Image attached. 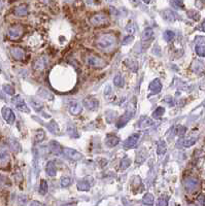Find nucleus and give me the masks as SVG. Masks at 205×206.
<instances>
[{
  "instance_id": "obj_49",
  "label": "nucleus",
  "mask_w": 205,
  "mask_h": 206,
  "mask_svg": "<svg viewBox=\"0 0 205 206\" xmlns=\"http://www.w3.org/2000/svg\"><path fill=\"white\" fill-rule=\"evenodd\" d=\"M31 205H41V203H39V202H31Z\"/></svg>"
},
{
  "instance_id": "obj_41",
  "label": "nucleus",
  "mask_w": 205,
  "mask_h": 206,
  "mask_svg": "<svg viewBox=\"0 0 205 206\" xmlns=\"http://www.w3.org/2000/svg\"><path fill=\"white\" fill-rule=\"evenodd\" d=\"M44 138V132L42 130H38L37 133L35 134V140L36 141H41Z\"/></svg>"
},
{
  "instance_id": "obj_44",
  "label": "nucleus",
  "mask_w": 205,
  "mask_h": 206,
  "mask_svg": "<svg viewBox=\"0 0 205 206\" xmlns=\"http://www.w3.org/2000/svg\"><path fill=\"white\" fill-rule=\"evenodd\" d=\"M186 127H182V126H179V127L176 128V134L179 135V136H182L183 134L186 133Z\"/></svg>"
},
{
  "instance_id": "obj_7",
  "label": "nucleus",
  "mask_w": 205,
  "mask_h": 206,
  "mask_svg": "<svg viewBox=\"0 0 205 206\" xmlns=\"http://www.w3.org/2000/svg\"><path fill=\"white\" fill-rule=\"evenodd\" d=\"M130 108H131L130 106L128 107L127 112L125 113L123 116H121V118L119 119V121H118V123H117V127H118V128L124 127V126L126 125L128 122H129V120L131 119V116H132V115L134 113V108H133V109H130Z\"/></svg>"
},
{
  "instance_id": "obj_33",
  "label": "nucleus",
  "mask_w": 205,
  "mask_h": 206,
  "mask_svg": "<svg viewBox=\"0 0 205 206\" xmlns=\"http://www.w3.org/2000/svg\"><path fill=\"white\" fill-rule=\"evenodd\" d=\"M70 183H71V179H70V177L64 176L60 179V186L62 187H68V186H70Z\"/></svg>"
},
{
  "instance_id": "obj_51",
  "label": "nucleus",
  "mask_w": 205,
  "mask_h": 206,
  "mask_svg": "<svg viewBox=\"0 0 205 206\" xmlns=\"http://www.w3.org/2000/svg\"><path fill=\"white\" fill-rule=\"evenodd\" d=\"M39 1L42 2V3H48V2L50 1V0H39Z\"/></svg>"
},
{
  "instance_id": "obj_35",
  "label": "nucleus",
  "mask_w": 205,
  "mask_h": 206,
  "mask_svg": "<svg viewBox=\"0 0 205 206\" xmlns=\"http://www.w3.org/2000/svg\"><path fill=\"white\" fill-rule=\"evenodd\" d=\"M164 38H165V40H166L167 42H170L174 38V32L170 31V30H167V31H165Z\"/></svg>"
},
{
  "instance_id": "obj_2",
  "label": "nucleus",
  "mask_w": 205,
  "mask_h": 206,
  "mask_svg": "<svg viewBox=\"0 0 205 206\" xmlns=\"http://www.w3.org/2000/svg\"><path fill=\"white\" fill-rule=\"evenodd\" d=\"M86 61H87L88 65L91 67H95V68H102L105 66V62L101 58L97 57L96 55H88L86 57Z\"/></svg>"
},
{
  "instance_id": "obj_36",
  "label": "nucleus",
  "mask_w": 205,
  "mask_h": 206,
  "mask_svg": "<svg viewBox=\"0 0 205 206\" xmlns=\"http://www.w3.org/2000/svg\"><path fill=\"white\" fill-rule=\"evenodd\" d=\"M196 53L201 57H205V47L204 45H197L196 47Z\"/></svg>"
},
{
  "instance_id": "obj_18",
  "label": "nucleus",
  "mask_w": 205,
  "mask_h": 206,
  "mask_svg": "<svg viewBox=\"0 0 205 206\" xmlns=\"http://www.w3.org/2000/svg\"><path fill=\"white\" fill-rule=\"evenodd\" d=\"M153 125H154L153 121L151 119L146 118V116H142V118L140 119L139 122H138V127L141 128V129L149 128V127H151V126H153Z\"/></svg>"
},
{
  "instance_id": "obj_24",
  "label": "nucleus",
  "mask_w": 205,
  "mask_h": 206,
  "mask_svg": "<svg viewBox=\"0 0 205 206\" xmlns=\"http://www.w3.org/2000/svg\"><path fill=\"white\" fill-rule=\"evenodd\" d=\"M162 15H163V18L165 20H167V21H175V19H176V15L173 13L172 11H169V10H167V11H164L163 13H162Z\"/></svg>"
},
{
  "instance_id": "obj_8",
  "label": "nucleus",
  "mask_w": 205,
  "mask_h": 206,
  "mask_svg": "<svg viewBox=\"0 0 205 206\" xmlns=\"http://www.w3.org/2000/svg\"><path fill=\"white\" fill-rule=\"evenodd\" d=\"M139 137H140V134H138V133L130 135V136L125 140L124 146L126 147V149H132V147L136 146V144L138 143Z\"/></svg>"
},
{
  "instance_id": "obj_23",
  "label": "nucleus",
  "mask_w": 205,
  "mask_h": 206,
  "mask_svg": "<svg viewBox=\"0 0 205 206\" xmlns=\"http://www.w3.org/2000/svg\"><path fill=\"white\" fill-rule=\"evenodd\" d=\"M90 183H88L86 179L79 180L77 183V189L78 191H82V192H87V191L90 190Z\"/></svg>"
},
{
  "instance_id": "obj_25",
  "label": "nucleus",
  "mask_w": 205,
  "mask_h": 206,
  "mask_svg": "<svg viewBox=\"0 0 205 206\" xmlns=\"http://www.w3.org/2000/svg\"><path fill=\"white\" fill-rule=\"evenodd\" d=\"M167 149V145L165 143L164 140H159L158 142V147H157V153L158 155H164L166 153Z\"/></svg>"
},
{
  "instance_id": "obj_22",
  "label": "nucleus",
  "mask_w": 205,
  "mask_h": 206,
  "mask_svg": "<svg viewBox=\"0 0 205 206\" xmlns=\"http://www.w3.org/2000/svg\"><path fill=\"white\" fill-rule=\"evenodd\" d=\"M48 131H50L51 133H53L55 135L59 134V131H60L59 126L57 125V123L55 121H51L50 123H48Z\"/></svg>"
},
{
  "instance_id": "obj_10",
  "label": "nucleus",
  "mask_w": 205,
  "mask_h": 206,
  "mask_svg": "<svg viewBox=\"0 0 205 206\" xmlns=\"http://www.w3.org/2000/svg\"><path fill=\"white\" fill-rule=\"evenodd\" d=\"M1 112H2V116H3V119L8 123V124L10 125L14 124L15 119L16 118H15L13 110H11L10 108H8V107H3L2 110H1Z\"/></svg>"
},
{
  "instance_id": "obj_34",
  "label": "nucleus",
  "mask_w": 205,
  "mask_h": 206,
  "mask_svg": "<svg viewBox=\"0 0 205 206\" xmlns=\"http://www.w3.org/2000/svg\"><path fill=\"white\" fill-rule=\"evenodd\" d=\"M67 132H68V134L70 135L71 137H78V134H77V130L75 129L74 126L70 125L68 129H67Z\"/></svg>"
},
{
  "instance_id": "obj_12",
  "label": "nucleus",
  "mask_w": 205,
  "mask_h": 206,
  "mask_svg": "<svg viewBox=\"0 0 205 206\" xmlns=\"http://www.w3.org/2000/svg\"><path fill=\"white\" fill-rule=\"evenodd\" d=\"M185 187L186 191H189V192H195L198 189L199 183L196 179H194V178H189V179L186 180Z\"/></svg>"
},
{
  "instance_id": "obj_6",
  "label": "nucleus",
  "mask_w": 205,
  "mask_h": 206,
  "mask_svg": "<svg viewBox=\"0 0 205 206\" xmlns=\"http://www.w3.org/2000/svg\"><path fill=\"white\" fill-rule=\"evenodd\" d=\"M62 152H63L64 155L67 157V158L70 159V160H73V161H77V160H81L82 158L81 153H78L77 150H75V149H69V147H65V149H63Z\"/></svg>"
},
{
  "instance_id": "obj_42",
  "label": "nucleus",
  "mask_w": 205,
  "mask_h": 206,
  "mask_svg": "<svg viewBox=\"0 0 205 206\" xmlns=\"http://www.w3.org/2000/svg\"><path fill=\"white\" fill-rule=\"evenodd\" d=\"M3 90H4L5 93H7V94H10V95H13V94L15 93L14 88L11 87V86H10V85H4V86H3Z\"/></svg>"
},
{
  "instance_id": "obj_11",
  "label": "nucleus",
  "mask_w": 205,
  "mask_h": 206,
  "mask_svg": "<svg viewBox=\"0 0 205 206\" xmlns=\"http://www.w3.org/2000/svg\"><path fill=\"white\" fill-rule=\"evenodd\" d=\"M149 90L152 94H158L162 90V84L159 78L154 79L149 86Z\"/></svg>"
},
{
  "instance_id": "obj_16",
  "label": "nucleus",
  "mask_w": 205,
  "mask_h": 206,
  "mask_svg": "<svg viewBox=\"0 0 205 206\" xmlns=\"http://www.w3.org/2000/svg\"><path fill=\"white\" fill-rule=\"evenodd\" d=\"M28 14V7L25 4H21L15 8V15L18 17H25Z\"/></svg>"
},
{
  "instance_id": "obj_27",
  "label": "nucleus",
  "mask_w": 205,
  "mask_h": 206,
  "mask_svg": "<svg viewBox=\"0 0 205 206\" xmlns=\"http://www.w3.org/2000/svg\"><path fill=\"white\" fill-rule=\"evenodd\" d=\"M142 202L144 203L145 205H153L154 204V196L152 195V194H145L144 196H143L142 198Z\"/></svg>"
},
{
  "instance_id": "obj_48",
  "label": "nucleus",
  "mask_w": 205,
  "mask_h": 206,
  "mask_svg": "<svg viewBox=\"0 0 205 206\" xmlns=\"http://www.w3.org/2000/svg\"><path fill=\"white\" fill-rule=\"evenodd\" d=\"M198 201H200L201 204H203L204 201H205V196H203V195L199 196V197H198Z\"/></svg>"
},
{
  "instance_id": "obj_52",
  "label": "nucleus",
  "mask_w": 205,
  "mask_h": 206,
  "mask_svg": "<svg viewBox=\"0 0 205 206\" xmlns=\"http://www.w3.org/2000/svg\"><path fill=\"white\" fill-rule=\"evenodd\" d=\"M143 1H144L145 3H149V2H151V0H143Z\"/></svg>"
},
{
  "instance_id": "obj_20",
  "label": "nucleus",
  "mask_w": 205,
  "mask_h": 206,
  "mask_svg": "<svg viewBox=\"0 0 205 206\" xmlns=\"http://www.w3.org/2000/svg\"><path fill=\"white\" fill-rule=\"evenodd\" d=\"M50 150L52 153H55V155H59L61 153V146L60 144L57 142V141H51L50 142Z\"/></svg>"
},
{
  "instance_id": "obj_14",
  "label": "nucleus",
  "mask_w": 205,
  "mask_h": 206,
  "mask_svg": "<svg viewBox=\"0 0 205 206\" xmlns=\"http://www.w3.org/2000/svg\"><path fill=\"white\" fill-rule=\"evenodd\" d=\"M119 142H120L119 137H117L115 135H112V134L107 135V137H106V139H105V144L108 147H115L117 144H119Z\"/></svg>"
},
{
  "instance_id": "obj_29",
  "label": "nucleus",
  "mask_w": 205,
  "mask_h": 206,
  "mask_svg": "<svg viewBox=\"0 0 205 206\" xmlns=\"http://www.w3.org/2000/svg\"><path fill=\"white\" fill-rule=\"evenodd\" d=\"M126 64L127 66L129 67V68L132 70V71L136 72L137 70H138V64H137L136 61H133V60H127L126 61Z\"/></svg>"
},
{
  "instance_id": "obj_43",
  "label": "nucleus",
  "mask_w": 205,
  "mask_h": 206,
  "mask_svg": "<svg viewBox=\"0 0 205 206\" xmlns=\"http://www.w3.org/2000/svg\"><path fill=\"white\" fill-rule=\"evenodd\" d=\"M31 104H32V106L35 108V110H37V111L42 108V104H41L40 102H38V101H35V100L33 101V100H32V101H31Z\"/></svg>"
},
{
  "instance_id": "obj_28",
  "label": "nucleus",
  "mask_w": 205,
  "mask_h": 206,
  "mask_svg": "<svg viewBox=\"0 0 205 206\" xmlns=\"http://www.w3.org/2000/svg\"><path fill=\"white\" fill-rule=\"evenodd\" d=\"M39 95H40L42 98H44V99H48V100L54 99V96L51 94V92L44 90V89H40V90H39Z\"/></svg>"
},
{
  "instance_id": "obj_45",
  "label": "nucleus",
  "mask_w": 205,
  "mask_h": 206,
  "mask_svg": "<svg viewBox=\"0 0 205 206\" xmlns=\"http://www.w3.org/2000/svg\"><path fill=\"white\" fill-rule=\"evenodd\" d=\"M133 39H134L133 35L127 36V37H125V38H124V40H123V44H129L131 41H133Z\"/></svg>"
},
{
  "instance_id": "obj_40",
  "label": "nucleus",
  "mask_w": 205,
  "mask_h": 206,
  "mask_svg": "<svg viewBox=\"0 0 205 206\" xmlns=\"http://www.w3.org/2000/svg\"><path fill=\"white\" fill-rule=\"evenodd\" d=\"M195 142H196V138H189V139H186L183 141V146L189 147V146L193 145Z\"/></svg>"
},
{
  "instance_id": "obj_39",
  "label": "nucleus",
  "mask_w": 205,
  "mask_h": 206,
  "mask_svg": "<svg viewBox=\"0 0 205 206\" xmlns=\"http://www.w3.org/2000/svg\"><path fill=\"white\" fill-rule=\"evenodd\" d=\"M130 164H131L130 159H128V158H124L123 160H122V162H121L122 169H126V168H128V167H129V166H130Z\"/></svg>"
},
{
  "instance_id": "obj_26",
  "label": "nucleus",
  "mask_w": 205,
  "mask_h": 206,
  "mask_svg": "<svg viewBox=\"0 0 205 206\" xmlns=\"http://www.w3.org/2000/svg\"><path fill=\"white\" fill-rule=\"evenodd\" d=\"M153 29L152 28H146L144 31L142 32L141 34V39L143 41H146V40H149V38L153 36Z\"/></svg>"
},
{
  "instance_id": "obj_15",
  "label": "nucleus",
  "mask_w": 205,
  "mask_h": 206,
  "mask_svg": "<svg viewBox=\"0 0 205 206\" xmlns=\"http://www.w3.org/2000/svg\"><path fill=\"white\" fill-rule=\"evenodd\" d=\"M11 53V56H13L16 60H23L24 58H25V53H24V51L22 48H13L10 51Z\"/></svg>"
},
{
  "instance_id": "obj_4",
  "label": "nucleus",
  "mask_w": 205,
  "mask_h": 206,
  "mask_svg": "<svg viewBox=\"0 0 205 206\" xmlns=\"http://www.w3.org/2000/svg\"><path fill=\"white\" fill-rule=\"evenodd\" d=\"M91 23L94 26H103L108 23V18L104 14H96L91 18Z\"/></svg>"
},
{
  "instance_id": "obj_1",
  "label": "nucleus",
  "mask_w": 205,
  "mask_h": 206,
  "mask_svg": "<svg viewBox=\"0 0 205 206\" xmlns=\"http://www.w3.org/2000/svg\"><path fill=\"white\" fill-rule=\"evenodd\" d=\"M117 44V37L114 34H104L100 36V38L97 41V47L103 50L104 52L111 51L115 48Z\"/></svg>"
},
{
  "instance_id": "obj_9",
  "label": "nucleus",
  "mask_w": 205,
  "mask_h": 206,
  "mask_svg": "<svg viewBox=\"0 0 205 206\" xmlns=\"http://www.w3.org/2000/svg\"><path fill=\"white\" fill-rule=\"evenodd\" d=\"M84 106L89 110H96L99 106V102L93 97H88L84 100Z\"/></svg>"
},
{
  "instance_id": "obj_13",
  "label": "nucleus",
  "mask_w": 205,
  "mask_h": 206,
  "mask_svg": "<svg viewBox=\"0 0 205 206\" xmlns=\"http://www.w3.org/2000/svg\"><path fill=\"white\" fill-rule=\"evenodd\" d=\"M82 105L77 101H72V102L69 104V111L70 113H72V115L77 116L82 112Z\"/></svg>"
},
{
  "instance_id": "obj_53",
  "label": "nucleus",
  "mask_w": 205,
  "mask_h": 206,
  "mask_svg": "<svg viewBox=\"0 0 205 206\" xmlns=\"http://www.w3.org/2000/svg\"><path fill=\"white\" fill-rule=\"evenodd\" d=\"M65 1H66V2H73L74 0H65Z\"/></svg>"
},
{
  "instance_id": "obj_46",
  "label": "nucleus",
  "mask_w": 205,
  "mask_h": 206,
  "mask_svg": "<svg viewBox=\"0 0 205 206\" xmlns=\"http://www.w3.org/2000/svg\"><path fill=\"white\" fill-rule=\"evenodd\" d=\"M167 203H168V202H167V197L162 196V197H161V199L159 200V203H158V204L163 206V205H167Z\"/></svg>"
},
{
  "instance_id": "obj_30",
  "label": "nucleus",
  "mask_w": 205,
  "mask_h": 206,
  "mask_svg": "<svg viewBox=\"0 0 205 206\" xmlns=\"http://www.w3.org/2000/svg\"><path fill=\"white\" fill-rule=\"evenodd\" d=\"M48 183L45 181L44 179L41 180L40 183V187H39V193L41 194V195H45V194L48 193Z\"/></svg>"
},
{
  "instance_id": "obj_31",
  "label": "nucleus",
  "mask_w": 205,
  "mask_h": 206,
  "mask_svg": "<svg viewBox=\"0 0 205 206\" xmlns=\"http://www.w3.org/2000/svg\"><path fill=\"white\" fill-rule=\"evenodd\" d=\"M114 84L117 86V87H123L124 86V79H123V76L121 74H117L115 76L114 78Z\"/></svg>"
},
{
  "instance_id": "obj_5",
  "label": "nucleus",
  "mask_w": 205,
  "mask_h": 206,
  "mask_svg": "<svg viewBox=\"0 0 205 206\" xmlns=\"http://www.w3.org/2000/svg\"><path fill=\"white\" fill-rule=\"evenodd\" d=\"M13 103H14V105L16 106L18 109L21 110V111L27 112V113L30 111V109L28 108V106H27L26 102L24 101V99L20 96V95H17V96H15L13 98Z\"/></svg>"
},
{
  "instance_id": "obj_47",
  "label": "nucleus",
  "mask_w": 205,
  "mask_h": 206,
  "mask_svg": "<svg viewBox=\"0 0 205 206\" xmlns=\"http://www.w3.org/2000/svg\"><path fill=\"white\" fill-rule=\"evenodd\" d=\"M174 4L178 7H183V1L182 0H174Z\"/></svg>"
},
{
  "instance_id": "obj_3",
  "label": "nucleus",
  "mask_w": 205,
  "mask_h": 206,
  "mask_svg": "<svg viewBox=\"0 0 205 206\" xmlns=\"http://www.w3.org/2000/svg\"><path fill=\"white\" fill-rule=\"evenodd\" d=\"M24 33V29L22 26L20 25H16V26H13L10 27V29H8V37L11 40H18V39H20L22 37Z\"/></svg>"
},
{
  "instance_id": "obj_54",
  "label": "nucleus",
  "mask_w": 205,
  "mask_h": 206,
  "mask_svg": "<svg viewBox=\"0 0 205 206\" xmlns=\"http://www.w3.org/2000/svg\"><path fill=\"white\" fill-rule=\"evenodd\" d=\"M86 1H87L88 3H91V2H92V0H86Z\"/></svg>"
},
{
  "instance_id": "obj_50",
  "label": "nucleus",
  "mask_w": 205,
  "mask_h": 206,
  "mask_svg": "<svg viewBox=\"0 0 205 206\" xmlns=\"http://www.w3.org/2000/svg\"><path fill=\"white\" fill-rule=\"evenodd\" d=\"M201 29L203 30V31L205 32V21H204L203 23H202V27H201Z\"/></svg>"
},
{
  "instance_id": "obj_38",
  "label": "nucleus",
  "mask_w": 205,
  "mask_h": 206,
  "mask_svg": "<svg viewBox=\"0 0 205 206\" xmlns=\"http://www.w3.org/2000/svg\"><path fill=\"white\" fill-rule=\"evenodd\" d=\"M126 30H127V32L129 33V34H134L135 31H136L135 26H134V24H132V23L128 24V25L126 26Z\"/></svg>"
},
{
  "instance_id": "obj_17",
  "label": "nucleus",
  "mask_w": 205,
  "mask_h": 206,
  "mask_svg": "<svg viewBox=\"0 0 205 206\" xmlns=\"http://www.w3.org/2000/svg\"><path fill=\"white\" fill-rule=\"evenodd\" d=\"M10 162V155L6 150H0V166L4 167Z\"/></svg>"
},
{
  "instance_id": "obj_21",
  "label": "nucleus",
  "mask_w": 205,
  "mask_h": 206,
  "mask_svg": "<svg viewBox=\"0 0 205 206\" xmlns=\"http://www.w3.org/2000/svg\"><path fill=\"white\" fill-rule=\"evenodd\" d=\"M45 65H47V60H45L44 58H39V59L35 61L33 66H34L35 70H42L45 67Z\"/></svg>"
},
{
  "instance_id": "obj_19",
  "label": "nucleus",
  "mask_w": 205,
  "mask_h": 206,
  "mask_svg": "<svg viewBox=\"0 0 205 206\" xmlns=\"http://www.w3.org/2000/svg\"><path fill=\"white\" fill-rule=\"evenodd\" d=\"M45 172L48 176H55L57 174V168L55 166L54 162H48L47 164V168H45Z\"/></svg>"
},
{
  "instance_id": "obj_37",
  "label": "nucleus",
  "mask_w": 205,
  "mask_h": 206,
  "mask_svg": "<svg viewBox=\"0 0 205 206\" xmlns=\"http://www.w3.org/2000/svg\"><path fill=\"white\" fill-rule=\"evenodd\" d=\"M188 16L190 18H192V19L195 20V21H198L199 19H200V15H199V13H197V11H188Z\"/></svg>"
},
{
  "instance_id": "obj_32",
  "label": "nucleus",
  "mask_w": 205,
  "mask_h": 206,
  "mask_svg": "<svg viewBox=\"0 0 205 206\" xmlns=\"http://www.w3.org/2000/svg\"><path fill=\"white\" fill-rule=\"evenodd\" d=\"M165 113V109L163 107H158L157 109L155 110L154 112H153V118L155 119H160L162 116H163Z\"/></svg>"
}]
</instances>
